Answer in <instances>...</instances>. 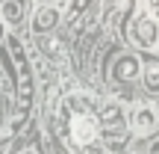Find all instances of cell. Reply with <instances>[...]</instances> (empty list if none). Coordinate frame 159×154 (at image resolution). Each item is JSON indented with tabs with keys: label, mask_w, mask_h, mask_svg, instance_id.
Returning <instances> with one entry per match:
<instances>
[{
	"label": "cell",
	"mask_w": 159,
	"mask_h": 154,
	"mask_svg": "<svg viewBox=\"0 0 159 154\" xmlns=\"http://www.w3.org/2000/svg\"><path fill=\"white\" fill-rule=\"evenodd\" d=\"M133 125H136V131H150V127L156 125V113H153L150 107L136 110V116H133Z\"/></svg>",
	"instance_id": "5b68a950"
},
{
	"label": "cell",
	"mask_w": 159,
	"mask_h": 154,
	"mask_svg": "<svg viewBox=\"0 0 159 154\" xmlns=\"http://www.w3.org/2000/svg\"><path fill=\"white\" fill-rule=\"evenodd\" d=\"M133 39L142 47H150L156 42V24H153L150 15H139L136 18V24H133Z\"/></svg>",
	"instance_id": "7a4b0ae2"
},
{
	"label": "cell",
	"mask_w": 159,
	"mask_h": 154,
	"mask_svg": "<svg viewBox=\"0 0 159 154\" xmlns=\"http://www.w3.org/2000/svg\"><path fill=\"white\" fill-rule=\"evenodd\" d=\"M68 131H71V139H74L77 145H91L97 139V131H100V125H97V119L91 113H85V110H80L68 119Z\"/></svg>",
	"instance_id": "6da1fadb"
},
{
	"label": "cell",
	"mask_w": 159,
	"mask_h": 154,
	"mask_svg": "<svg viewBox=\"0 0 159 154\" xmlns=\"http://www.w3.org/2000/svg\"><path fill=\"white\" fill-rule=\"evenodd\" d=\"M0 89H6V77H3V68H0Z\"/></svg>",
	"instance_id": "9c48e42d"
},
{
	"label": "cell",
	"mask_w": 159,
	"mask_h": 154,
	"mask_svg": "<svg viewBox=\"0 0 159 154\" xmlns=\"http://www.w3.org/2000/svg\"><path fill=\"white\" fill-rule=\"evenodd\" d=\"M85 6H89V0H74V12H83Z\"/></svg>",
	"instance_id": "ba28073f"
},
{
	"label": "cell",
	"mask_w": 159,
	"mask_h": 154,
	"mask_svg": "<svg viewBox=\"0 0 159 154\" xmlns=\"http://www.w3.org/2000/svg\"><path fill=\"white\" fill-rule=\"evenodd\" d=\"M144 80H148L150 89H159V59L156 57H148V62H144Z\"/></svg>",
	"instance_id": "8992f818"
},
{
	"label": "cell",
	"mask_w": 159,
	"mask_h": 154,
	"mask_svg": "<svg viewBox=\"0 0 159 154\" xmlns=\"http://www.w3.org/2000/svg\"><path fill=\"white\" fill-rule=\"evenodd\" d=\"M0 9H3V18H6L9 24H18V21L24 18V9H21V3H18V0H6Z\"/></svg>",
	"instance_id": "52a82bcc"
},
{
	"label": "cell",
	"mask_w": 159,
	"mask_h": 154,
	"mask_svg": "<svg viewBox=\"0 0 159 154\" xmlns=\"http://www.w3.org/2000/svg\"><path fill=\"white\" fill-rule=\"evenodd\" d=\"M136 74H139V62L133 57H121L118 65H115V77L118 80H133Z\"/></svg>",
	"instance_id": "277c9868"
},
{
	"label": "cell",
	"mask_w": 159,
	"mask_h": 154,
	"mask_svg": "<svg viewBox=\"0 0 159 154\" xmlns=\"http://www.w3.org/2000/svg\"><path fill=\"white\" fill-rule=\"evenodd\" d=\"M56 21H59V9L56 6H41V9L35 12V18H33V30L35 33H47V30L56 27Z\"/></svg>",
	"instance_id": "3957f363"
},
{
	"label": "cell",
	"mask_w": 159,
	"mask_h": 154,
	"mask_svg": "<svg viewBox=\"0 0 159 154\" xmlns=\"http://www.w3.org/2000/svg\"><path fill=\"white\" fill-rule=\"evenodd\" d=\"M3 33H6V24H3V21H0V39H3Z\"/></svg>",
	"instance_id": "30bf717a"
}]
</instances>
